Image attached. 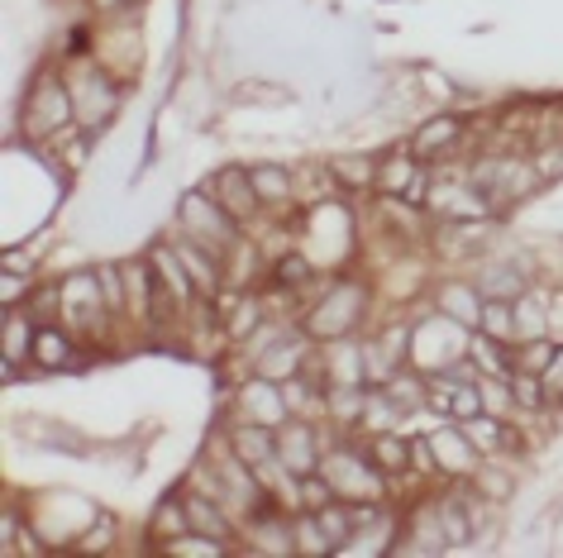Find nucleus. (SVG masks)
I'll list each match as a JSON object with an SVG mask.
<instances>
[{"mask_svg": "<svg viewBox=\"0 0 563 558\" xmlns=\"http://www.w3.org/2000/svg\"><path fill=\"white\" fill-rule=\"evenodd\" d=\"M177 234H187V239H196V244H206V248H216L220 258H230V248L244 239V225L224 211V205L210 197V191L201 187V191H187V197L177 201Z\"/></svg>", "mask_w": 563, "mask_h": 558, "instance_id": "obj_6", "label": "nucleus"}, {"mask_svg": "<svg viewBox=\"0 0 563 558\" xmlns=\"http://www.w3.org/2000/svg\"><path fill=\"white\" fill-rule=\"evenodd\" d=\"M368 305H373V287L363 277H349V272H334L320 297H311L301 305V330L311 334L316 344L325 339H349V334L363 330L368 320Z\"/></svg>", "mask_w": 563, "mask_h": 558, "instance_id": "obj_1", "label": "nucleus"}, {"mask_svg": "<svg viewBox=\"0 0 563 558\" xmlns=\"http://www.w3.org/2000/svg\"><path fill=\"white\" fill-rule=\"evenodd\" d=\"M559 411H563V392H559Z\"/></svg>", "mask_w": 563, "mask_h": 558, "instance_id": "obj_32", "label": "nucleus"}, {"mask_svg": "<svg viewBox=\"0 0 563 558\" xmlns=\"http://www.w3.org/2000/svg\"><path fill=\"white\" fill-rule=\"evenodd\" d=\"M0 297H5V311L10 305H24L34 297V277L30 272H5V282H0Z\"/></svg>", "mask_w": 563, "mask_h": 558, "instance_id": "obj_29", "label": "nucleus"}, {"mask_svg": "<svg viewBox=\"0 0 563 558\" xmlns=\"http://www.w3.org/2000/svg\"><path fill=\"white\" fill-rule=\"evenodd\" d=\"M477 334H487V339H501V344H516V311H511V301L487 297L483 325H477Z\"/></svg>", "mask_w": 563, "mask_h": 558, "instance_id": "obj_26", "label": "nucleus"}, {"mask_svg": "<svg viewBox=\"0 0 563 558\" xmlns=\"http://www.w3.org/2000/svg\"><path fill=\"white\" fill-rule=\"evenodd\" d=\"M187 529H191V521H187V496H181V492L163 496L158 511H153V525H148L153 544H158V549H167V544H173L177 535H187Z\"/></svg>", "mask_w": 563, "mask_h": 558, "instance_id": "obj_22", "label": "nucleus"}, {"mask_svg": "<svg viewBox=\"0 0 563 558\" xmlns=\"http://www.w3.org/2000/svg\"><path fill=\"white\" fill-rule=\"evenodd\" d=\"M291 521H297V554H334V544L325 539L316 511H301V515H291Z\"/></svg>", "mask_w": 563, "mask_h": 558, "instance_id": "obj_28", "label": "nucleus"}, {"mask_svg": "<svg viewBox=\"0 0 563 558\" xmlns=\"http://www.w3.org/2000/svg\"><path fill=\"white\" fill-rule=\"evenodd\" d=\"M477 392H483V415H497V421H516V392L511 378H477Z\"/></svg>", "mask_w": 563, "mask_h": 558, "instance_id": "obj_25", "label": "nucleus"}, {"mask_svg": "<svg viewBox=\"0 0 563 558\" xmlns=\"http://www.w3.org/2000/svg\"><path fill=\"white\" fill-rule=\"evenodd\" d=\"M67 87H73V105H77V124L81 134H101L110 120L120 115V77L106 72L96 58L87 63H73V72H67Z\"/></svg>", "mask_w": 563, "mask_h": 558, "instance_id": "obj_5", "label": "nucleus"}, {"mask_svg": "<svg viewBox=\"0 0 563 558\" xmlns=\"http://www.w3.org/2000/svg\"><path fill=\"white\" fill-rule=\"evenodd\" d=\"M15 429H20V435H34V439L44 444V449H53V454H73V458H87V454H91L87 439H81L73 425H63V421H38V415H24Z\"/></svg>", "mask_w": 563, "mask_h": 558, "instance_id": "obj_19", "label": "nucleus"}, {"mask_svg": "<svg viewBox=\"0 0 563 558\" xmlns=\"http://www.w3.org/2000/svg\"><path fill=\"white\" fill-rule=\"evenodd\" d=\"M96 277H101V291H106V305L110 315L124 320V311H130V291H124V263H96Z\"/></svg>", "mask_w": 563, "mask_h": 558, "instance_id": "obj_27", "label": "nucleus"}, {"mask_svg": "<svg viewBox=\"0 0 563 558\" xmlns=\"http://www.w3.org/2000/svg\"><path fill=\"white\" fill-rule=\"evenodd\" d=\"M463 138H468V124H463L459 110H434V115H426V120L416 124L411 153H416L420 163L440 167V163H449L463 148Z\"/></svg>", "mask_w": 563, "mask_h": 558, "instance_id": "obj_12", "label": "nucleus"}, {"mask_svg": "<svg viewBox=\"0 0 563 558\" xmlns=\"http://www.w3.org/2000/svg\"><path fill=\"white\" fill-rule=\"evenodd\" d=\"M320 472H325V482L334 487V496L354 501V506H368V501H387V472L373 464L363 444H349L344 435L330 439Z\"/></svg>", "mask_w": 563, "mask_h": 558, "instance_id": "obj_3", "label": "nucleus"}, {"mask_svg": "<svg viewBox=\"0 0 563 558\" xmlns=\"http://www.w3.org/2000/svg\"><path fill=\"white\" fill-rule=\"evenodd\" d=\"M430 305H434V311H444L449 320H459V325L477 330V325H483V305H487V297H483V287H477L473 277H449V282L434 287Z\"/></svg>", "mask_w": 563, "mask_h": 558, "instance_id": "obj_15", "label": "nucleus"}, {"mask_svg": "<svg viewBox=\"0 0 563 558\" xmlns=\"http://www.w3.org/2000/svg\"><path fill=\"white\" fill-rule=\"evenodd\" d=\"M63 325L73 330V334H106L110 325H115V315H110V305H106V291H101V277H96V268H77V272H67L63 282Z\"/></svg>", "mask_w": 563, "mask_h": 558, "instance_id": "obj_7", "label": "nucleus"}, {"mask_svg": "<svg viewBox=\"0 0 563 558\" xmlns=\"http://www.w3.org/2000/svg\"><path fill=\"white\" fill-rule=\"evenodd\" d=\"M316 521H320V529H325V539L334 544V554H340L344 544L354 539V529H358V506L354 501H344V496H334V501H325V506L316 511Z\"/></svg>", "mask_w": 563, "mask_h": 558, "instance_id": "obj_23", "label": "nucleus"}, {"mask_svg": "<svg viewBox=\"0 0 563 558\" xmlns=\"http://www.w3.org/2000/svg\"><path fill=\"white\" fill-rule=\"evenodd\" d=\"M477 287H483V297H501V301H516L520 291L530 287V268L520 258H487L483 272L473 277Z\"/></svg>", "mask_w": 563, "mask_h": 558, "instance_id": "obj_17", "label": "nucleus"}, {"mask_svg": "<svg viewBox=\"0 0 563 558\" xmlns=\"http://www.w3.org/2000/svg\"><path fill=\"white\" fill-rule=\"evenodd\" d=\"M249 177H253V191H258L263 211L287 215V211H291V201L301 197L297 172H291V167H282V163H253V167H249Z\"/></svg>", "mask_w": 563, "mask_h": 558, "instance_id": "obj_16", "label": "nucleus"}, {"mask_svg": "<svg viewBox=\"0 0 563 558\" xmlns=\"http://www.w3.org/2000/svg\"><path fill=\"white\" fill-rule=\"evenodd\" d=\"M234 421H253V425H282L291 421L287 392H282L277 378H263V372H244L234 387Z\"/></svg>", "mask_w": 563, "mask_h": 558, "instance_id": "obj_11", "label": "nucleus"}, {"mask_svg": "<svg viewBox=\"0 0 563 558\" xmlns=\"http://www.w3.org/2000/svg\"><path fill=\"white\" fill-rule=\"evenodd\" d=\"M120 539V521L110 511H96V521L73 539V554H110Z\"/></svg>", "mask_w": 563, "mask_h": 558, "instance_id": "obj_24", "label": "nucleus"}, {"mask_svg": "<svg viewBox=\"0 0 563 558\" xmlns=\"http://www.w3.org/2000/svg\"><path fill=\"white\" fill-rule=\"evenodd\" d=\"M511 311H516V344H526V339H554L549 334V297L540 287H526L520 297L511 301Z\"/></svg>", "mask_w": 563, "mask_h": 558, "instance_id": "obj_18", "label": "nucleus"}, {"mask_svg": "<svg viewBox=\"0 0 563 558\" xmlns=\"http://www.w3.org/2000/svg\"><path fill=\"white\" fill-rule=\"evenodd\" d=\"M77 362H81V344H77V334L67 330L63 320H48V325H38L30 368H38V372H73Z\"/></svg>", "mask_w": 563, "mask_h": 558, "instance_id": "obj_14", "label": "nucleus"}, {"mask_svg": "<svg viewBox=\"0 0 563 558\" xmlns=\"http://www.w3.org/2000/svg\"><path fill=\"white\" fill-rule=\"evenodd\" d=\"M206 191H210V197H216V201H220L224 211H230L249 234L258 230V220L267 215V211H263V201H258V191H253L249 167H220V172L206 181Z\"/></svg>", "mask_w": 563, "mask_h": 558, "instance_id": "obj_13", "label": "nucleus"}, {"mask_svg": "<svg viewBox=\"0 0 563 558\" xmlns=\"http://www.w3.org/2000/svg\"><path fill=\"white\" fill-rule=\"evenodd\" d=\"M77 124V105H73V87L63 72H34L30 91L20 101V138L24 144H48L63 130Z\"/></svg>", "mask_w": 563, "mask_h": 558, "instance_id": "obj_2", "label": "nucleus"}, {"mask_svg": "<svg viewBox=\"0 0 563 558\" xmlns=\"http://www.w3.org/2000/svg\"><path fill=\"white\" fill-rule=\"evenodd\" d=\"M473 334L468 325H459V320H449L444 311H434L420 320V325H411V368L426 372V378H434V372H449L454 362L468 358L473 348Z\"/></svg>", "mask_w": 563, "mask_h": 558, "instance_id": "obj_4", "label": "nucleus"}, {"mask_svg": "<svg viewBox=\"0 0 563 558\" xmlns=\"http://www.w3.org/2000/svg\"><path fill=\"white\" fill-rule=\"evenodd\" d=\"M363 449H368V458L387 472V478H401V472H411V439H401L397 429H383V435H363Z\"/></svg>", "mask_w": 563, "mask_h": 558, "instance_id": "obj_20", "label": "nucleus"}, {"mask_svg": "<svg viewBox=\"0 0 563 558\" xmlns=\"http://www.w3.org/2000/svg\"><path fill=\"white\" fill-rule=\"evenodd\" d=\"M426 444H430V458H434V478H444V482H468L473 472L483 468V458H487L459 421L434 425L426 435Z\"/></svg>", "mask_w": 563, "mask_h": 558, "instance_id": "obj_10", "label": "nucleus"}, {"mask_svg": "<svg viewBox=\"0 0 563 558\" xmlns=\"http://www.w3.org/2000/svg\"><path fill=\"white\" fill-rule=\"evenodd\" d=\"M544 387H549V397L559 401V392H563V339L554 344V358H549V368H544Z\"/></svg>", "mask_w": 563, "mask_h": 558, "instance_id": "obj_30", "label": "nucleus"}, {"mask_svg": "<svg viewBox=\"0 0 563 558\" xmlns=\"http://www.w3.org/2000/svg\"><path fill=\"white\" fill-rule=\"evenodd\" d=\"M96 15H120V10H130V0H87Z\"/></svg>", "mask_w": 563, "mask_h": 558, "instance_id": "obj_31", "label": "nucleus"}, {"mask_svg": "<svg viewBox=\"0 0 563 558\" xmlns=\"http://www.w3.org/2000/svg\"><path fill=\"white\" fill-rule=\"evenodd\" d=\"M430 187H434L430 163H420L416 153H411V144L377 153V181H373L377 197H397V201L426 205L430 201Z\"/></svg>", "mask_w": 563, "mask_h": 558, "instance_id": "obj_8", "label": "nucleus"}, {"mask_svg": "<svg viewBox=\"0 0 563 558\" xmlns=\"http://www.w3.org/2000/svg\"><path fill=\"white\" fill-rule=\"evenodd\" d=\"M330 439L320 429L316 415H291V421L277 425V458L287 472H297V478H311V472H320V464H325V449Z\"/></svg>", "mask_w": 563, "mask_h": 558, "instance_id": "obj_9", "label": "nucleus"}, {"mask_svg": "<svg viewBox=\"0 0 563 558\" xmlns=\"http://www.w3.org/2000/svg\"><path fill=\"white\" fill-rule=\"evenodd\" d=\"M34 334H38V320L30 315V305H10L5 311V358L20 362V368H30Z\"/></svg>", "mask_w": 563, "mask_h": 558, "instance_id": "obj_21", "label": "nucleus"}]
</instances>
